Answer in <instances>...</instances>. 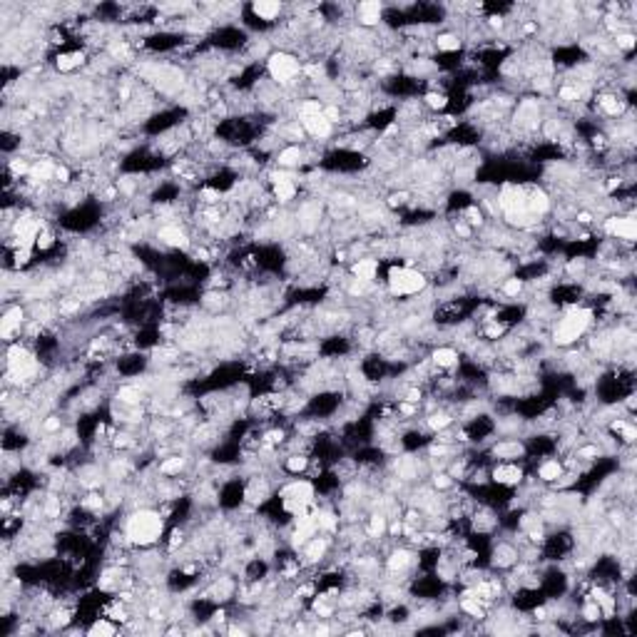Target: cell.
<instances>
[{
  "mask_svg": "<svg viewBox=\"0 0 637 637\" xmlns=\"http://www.w3.org/2000/svg\"><path fill=\"white\" fill-rule=\"evenodd\" d=\"M316 530H319V525H316V515L296 513V530H294V543H296V545L306 543V540H309Z\"/></svg>",
  "mask_w": 637,
  "mask_h": 637,
  "instance_id": "cell-9",
  "label": "cell"
},
{
  "mask_svg": "<svg viewBox=\"0 0 637 637\" xmlns=\"http://www.w3.org/2000/svg\"><path fill=\"white\" fill-rule=\"evenodd\" d=\"M55 169H58V167H53V164L43 162V164H38V167L33 169V179H48L50 174H55Z\"/></svg>",
  "mask_w": 637,
  "mask_h": 637,
  "instance_id": "cell-29",
  "label": "cell"
},
{
  "mask_svg": "<svg viewBox=\"0 0 637 637\" xmlns=\"http://www.w3.org/2000/svg\"><path fill=\"white\" fill-rule=\"evenodd\" d=\"M324 550H326V543H324V540H314V543L309 545L306 558H309V560H319V558L324 555Z\"/></svg>",
  "mask_w": 637,
  "mask_h": 637,
  "instance_id": "cell-32",
  "label": "cell"
},
{
  "mask_svg": "<svg viewBox=\"0 0 637 637\" xmlns=\"http://www.w3.org/2000/svg\"><path fill=\"white\" fill-rule=\"evenodd\" d=\"M448 423H451V418H448L446 413H433V416L428 418V426H431L433 431H441V428H446Z\"/></svg>",
  "mask_w": 637,
  "mask_h": 637,
  "instance_id": "cell-33",
  "label": "cell"
},
{
  "mask_svg": "<svg viewBox=\"0 0 637 637\" xmlns=\"http://www.w3.org/2000/svg\"><path fill=\"white\" fill-rule=\"evenodd\" d=\"M560 473H563V466L558 463V461H545L543 466H540V471H538V476L543 478V481H558L560 478Z\"/></svg>",
  "mask_w": 637,
  "mask_h": 637,
  "instance_id": "cell-20",
  "label": "cell"
},
{
  "mask_svg": "<svg viewBox=\"0 0 637 637\" xmlns=\"http://www.w3.org/2000/svg\"><path fill=\"white\" fill-rule=\"evenodd\" d=\"M513 550L510 548H500V550H496V563H500V565H510L513 563Z\"/></svg>",
  "mask_w": 637,
  "mask_h": 637,
  "instance_id": "cell-36",
  "label": "cell"
},
{
  "mask_svg": "<svg viewBox=\"0 0 637 637\" xmlns=\"http://www.w3.org/2000/svg\"><path fill=\"white\" fill-rule=\"evenodd\" d=\"M605 229L612 237H620V239H627V242H632L637 237V224L632 217H612V219H607Z\"/></svg>",
  "mask_w": 637,
  "mask_h": 637,
  "instance_id": "cell-8",
  "label": "cell"
},
{
  "mask_svg": "<svg viewBox=\"0 0 637 637\" xmlns=\"http://www.w3.org/2000/svg\"><path fill=\"white\" fill-rule=\"evenodd\" d=\"M182 466H184V461H182V458H169V461H164V463L159 466V471H162L164 476H174V473H179V471H182Z\"/></svg>",
  "mask_w": 637,
  "mask_h": 637,
  "instance_id": "cell-28",
  "label": "cell"
},
{
  "mask_svg": "<svg viewBox=\"0 0 637 637\" xmlns=\"http://www.w3.org/2000/svg\"><path fill=\"white\" fill-rule=\"evenodd\" d=\"M436 45H438V50H446V53H451V50H458V48H461V40H458L456 35L446 33V35H438Z\"/></svg>",
  "mask_w": 637,
  "mask_h": 637,
  "instance_id": "cell-22",
  "label": "cell"
},
{
  "mask_svg": "<svg viewBox=\"0 0 637 637\" xmlns=\"http://www.w3.org/2000/svg\"><path fill=\"white\" fill-rule=\"evenodd\" d=\"M162 518L159 513H152V510H140L130 518L127 523V538L137 545H152L154 540H159L162 535Z\"/></svg>",
  "mask_w": 637,
  "mask_h": 637,
  "instance_id": "cell-1",
  "label": "cell"
},
{
  "mask_svg": "<svg viewBox=\"0 0 637 637\" xmlns=\"http://www.w3.org/2000/svg\"><path fill=\"white\" fill-rule=\"evenodd\" d=\"M433 361H436L438 366L448 368V366H453V363L458 361V354H456L453 349H438V351L433 354Z\"/></svg>",
  "mask_w": 637,
  "mask_h": 637,
  "instance_id": "cell-21",
  "label": "cell"
},
{
  "mask_svg": "<svg viewBox=\"0 0 637 637\" xmlns=\"http://www.w3.org/2000/svg\"><path fill=\"white\" fill-rule=\"evenodd\" d=\"M20 321H23V311L15 306V309H10L5 316H3V324H0V334H3V339H10L18 329H20Z\"/></svg>",
  "mask_w": 637,
  "mask_h": 637,
  "instance_id": "cell-13",
  "label": "cell"
},
{
  "mask_svg": "<svg viewBox=\"0 0 637 637\" xmlns=\"http://www.w3.org/2000/svg\"><path fill=\"white\" fill-rule=\"evenodd\" d=\"M269 72H272L274 80L289 82L291 77L299 75V63H296V58H291L286 53H277V55L269 58Z\"/></svg>",
  "mask_w": 637,
  "mask_h": 637,
  "instance_id": "cell-5",
  "label": "cell"
},
{
  "mask_svg": "<svg viewBox=\"0 0 637 637\" xmlns=\"http://www.w3.org/2000/svg\"><path fill=\"white\" fill-rule=\"evenodd\" d=\"M620 433H622V438H625V441H635V436H637V431L632 428V426H627V423L622 426V431H620Z\"/></svg>",
  "mask_w": 637,
  "mask_h": 637,
  "instance_id": "cell-44",
  "label": "cell"
},
{
  "mask_svg": "<svg viewBox=\"0 0 637 637\" xmlns=\"http://www.w3.org/2000/svg\"><path fill=\"white\" fill-rule=\"evenodd\" d=\"M600 107H602L607 115H620V112H622V102H620L617 97H612V95L600 97Z\"/></svg>",
  "mask_w": 637,
  "mask_h": 637,
  "instance_id": "cell-23",
  "label": "cell"
},
{
  "mask_svg": "<svg viewBox=\"0 0 637 637\" xmlns=\"http://www.w3.org/2000/svg\"><path fill=\"white\" fill-rule=\"evenodd\" d=\"M282 498H284V505H286L289 510L301 513L304 505H309V503L314 500V486L306 483V481H296V483H291V486L284 488Z\"/></svg>",
  "mask_w": 637,
  "mask_h": 637,
  "instance_id": "cell-4",
  "label": "cell"
},
{
  "mask_svg": "<svg viewBox=\"0 0 637 637\" xmlns=\"http://www.w3.org/2000/svg\"><path fill=\"white\" fill-rule=\"evenodd\" d=\"M45 428H48V431H58V428H60V421H58V418H50V421H45Z\"/></svg>",
  "mask_w": 637,
  "mask_h": 637,
  "instance_id": "cell-52",
  "label": "cell"
},
{
  "mask_svg": "<svg viewBox=\"0 0 637 637\" xmlns=\"http://www.w3.org/2000/svg\"><path fill=\"white\" fill-rule=\"evenodd\" d=\"M585 617H587V620H597V617H600V605H597V602H590V605L585 607Z\"/></svg>",
  "mask_w": 637,
  "mask_h": 637,
  "instance_id": "cell-42",
  "label": "cell"
},
{
  "mask_svg": "<svg viewBox=\"0 0 637 637\" xmlns=\"http://www.w3.org/2000/svg\"><path fill=\"white\" fill-rule=\"evenodd\" d=\"M493 453H496L498 458H518V456L523 453V446H520L518 441H505V443H498L496 448H493Z\"/></svg>",
  "mask_w": 637,
  "mask_h": 637,
  "instance_id": "cell-18",
  "label": "cell"
},
{
  "mask_svg": "<svg viewBox=\"0 0 637 637\" xmlns=\"http://www.w3.org/2000/svg\"><path fill=\"white\" fill-rule=\"evenodd\" d=\"M398 411H401V413H403V416H411V413H413V411H416V406H413V403H411V401H408V403H401V406H398Z\"/></svg>",
  "mask_w": 637,
  "mask_h": 637,
  "instance_id": "cell-47",
  "label": "cell"
},
{
  "mask_svg": "<svg viewBox=\"0 0 637 637\" xmlns=\"http://www.w3.org/2000/svg\"><path fill=\"white\" fill-rule=\"evenodd\" d=\"M520 478H523V471L515 463H503L493 471V481L500 486H515V483H520Z\"/></svg>",
  "mask_w": 637,
  "mask_h": 637,
  "instance_id": "cell-11",
  "label": "cell"
},
{
  "mask_svg": "<svg viewBox=\"0 0 637 637\" xmlns=\"http://www.w3.org/2000/svg\"><path fill=\"white\" fill-rule=\"evenodd\" d=\"M617 48H622V50H632V48H635V35H630V33H620V35H617Z\"/></svg>",
  "mask_w": 637,
  "mask_h": 637,
  "instance_id": "cell-34",
  "label": "cell"
},
{
  "mask_svg": "<svg viewBox=\"0 0 637 637\" xmlns=\"http://www.w3.org/2000/svg\"><path fill=\"white\" fill-rule=\"evenodd\" d=\"M381 10L383 8H381L378 0H366V3L358 5V18H361L363 25H376L378 18H381Z\"/></svg>",
  "mask_w": 637,
  "mask_h": 637,
  "instance_id": "cell-12",
  "label": "cell"
},
{
  "mask_svg": "<svg viewBox=\"0 0 637 637\" xmlns=\"http://www.w3.org/2000/svg\"><path fill=\"white\" fill-rule=\"evenodd\" d=\"M8 363H10V371H13L18 378H23V376H28V373L35 371V358H33V354H28V351L20 349V346L10 349Z\"/></svg>",
  "mask_w": 637,
  "mask_h": 637,
  "instance_id": "cell-6",
  "label": "cell"
},
{
  "mask_svg": "<svg viewBox=\"0 0 637 637\" xmlns=\"http://www.w3.org/2000/svg\"><path fill=\"white\" fill-rule=\"evenodd\" d=\"M426 102H428V107H433V110H443V107L448 105L446 95H438V92H431V95H426Z\"/></svg>",
  "mask_w": 637,
  "mask_h": 637,
  "instance_id": "cell-31",
  "label": "cell"
},
{
  "mask_svg": "<svg viewBox=\"0 0 637 637\" xmlns=\"http://www.w3.org/2000/svg\"><path fill=\"white\" fill-rule=\"evenodd\" d=\"M548 207H550V202H548V197H545L543 192H533V194L525 199V209H530L533 214H545Z\"/></svg>",
  "mask_w": 637,
  "mask_h": 637,
  "instance_id": "cell-17",
  "label": "cell"
},
{
  "mask_svg": "<svg viewBox=\"0 0 637 637\" xmlns=\"http://www.w3.org/2000/svg\"><path fill=\"white\" fill-rule=\"evenodd\" d=\"M204 197H207V202H217V199H219V194H217L214 189H207V192H204Z\"/></svg>",
  "mask_w": 637,
  "mask_h": 637,
  "instance_id": "cell-53",
  "label": "cell"
},
{
  "mask_svg": "<svg viewBox=\"0 0 637 637\" xmlns=\"http://www.w3.org/2000/svg\"><path fill=\"white\" fill-rule=\"evenodd\" d=\"M55 177H58L60 182H68V169H65V167H58V169H55Z\"/></svg>",
  "mask_w": 637,
  "mask_h": 637,
  "instance_id": "cell-51",
  "label": "cell"
},
{
  "mask_svg": "<svg viewBox=\"0 0 637 637\" xmlns=\"http://www.w3.org/2000/svg\"><path fill=\"white\" fill-rule=\"evenodd\" d=\"M274 194H277L279 202H289V199L296 194V187H294V182H291L289 177L279 174V177L274 179Z\"/></svg>",
  "mask_w": 637,
  "mask_h": 637,
  "instance_id": "cell-15",
  "label": "cell"
},
{
  "mask_svg": "<svg viewBox=\"0 0 637 637\" xmlns=\"http://www.w3.org/2000/svg\"><path fill=\"white\" fill-rule=\"evenodd\" d=\"M159 239L164 242V244H169V247H187L189 242H187V237L179 232V229H174V227H164L162 232H159Z\"/></svg>",
  "mask_w": 637,
  "mask_h": 637,
  "instance_id": "cell-16",
  "label": "cell"
},
{
  "mask_svg": "<svg viewBox=\"0 0 637 637\" xmlns=\"http://www.w3.org/2000/svg\"><path fill=\"white\" fill-rule=\"evenodd\" d=\"M590 319H592V314H590L587 309H572V311H567L565 316L560 319L558 329H555V341H558V344H572V341H577V339L585 334V329L590 326Z\"/></svg>",
  "mask_w": 637,
  "mask_h": 637,
  "instance_id": "cell-2",
  "label": "cell"
},
{
  "mask_svg": "<svg viewBox=\"0 0 637 637\" xmlns=\"http://www.w3.org/2000/svg\"><path fill=\"white\" fill-rule=\"evenodd\" d=\"M458 234H463V237H466V234H468V227H466V224H458Z\"/></svg>",
  "mask_w": 637,
  "mask_h": 637,
  "instance_id": "cell-55",
  "label": "cell"
},
{
  "mask_svg": "<svg viewBox=\"0 0 637 637\" xmlns=\"http://www.w3.org/2000/svg\"><path fill=\"white\" fill-rule=\"evenodd\" d=\"M316 515V525L319 528H324V530H334L336 528V518L329 513V510H319V513H314Z\"/></svg>",
  "mask_w": 637,
  "mask_h": 637,
  "instance_id": "cell-27",
  "label": "cell"
},
{
  "mask_svg": "<svg viewBox=\"0 0 637 637\" xmlns=\"http://www.w3.org/2000/svg\"><path fill=\"white\" fill-rule=\"evenodd\" d=\"M520 289H523V282H520V279H508V282H505V286H503V291H505L508 296H515Z\"/></svg>",
  "mask_w": 637,
  "mask_h": 637,
  "instance_id": "cell-37",
  "label": "cell"
},
{
  "mask_svg": "<svg viewBox=\"0 0 637 637\" xmlns=\"http://www.w3.org/2000/svg\"><path fill=\"white\" fill-rule=\"evenodd\" d=\"M15 237H18V247H30L40 237V224L33 217H20L15 222Z\"/></svg>",
  "mask_w": 637,
  "mask_h": 637,
  "instance_id": "cell-7",
  "label": "cell"
},
{
  "mask_svg": "<svg viewBox=\"0 0 637 637\" xmlns=\"http://www.w3.org/2000/svg\"><path fill=\"white\" fill-rule=\"evenodd\" d=\"M560 97H563V100H575L577 92H575L572 87H563V90H560Z\"/></svg>",
  "mask_w": 637,
  "mask_h": 637,
  "instance_id": "cell-48",
  "label": "cell"
},
{
  "mask_svg": "<svg viewBox=\"0 0 637 637\" xmlns=\"http://www.w3.org/2000/svg\"><path fill=\"white\" fill-rule=\"evenodd\" d=\"M30 262V247H18L15 249V264H28Z\"/></svg>",
  "mask_w": 637,
  "mask_h": 637,
  "instance_id": "cell-38",
  "label": "cell"
},
{
  "mask_svg": "<svg viewBox=\"0 0 637 637\" xmlns=\"http://www.w3.org/2000/svg\"><path fill=\"white\" fill-rule=\"evenodd\" d=\"M299 159H301L299 147H289V149H284L282 154H279V164H282V167H291V164H296Z\"/></svg>",
  "mask_w": 637,
  "mask_h": 637,
  "instance_id": "cell-25",
  "label": "cell"
},
{
  "mask_svg": "<svg viewBox=\"0 0 637 637\" xmlns=\"http://www.w3.org/2000/svg\"><path fill=\"white\" fill-rule=\"evenodd\" d=\"M388 286L396 296H406V294H416L426 286L423 274L408 269V267H401V269H393L388 274Z\"/></svg>",
  "mask_w": 637,
  "mask_h": 637,
  "instance_id": "cell-3",
  "label": "cell"
},
{
  "mask_svg": "<svg viewBox=\"0 0 637 637\" xmlns=\"http://www.w3.org/2000/svg\"><path fill=\"white\" fill-rule=\"evenodd\" d=\"M10 169H13L15 174H25V172H28V164H25V162H20V159H15V162L10 164Z\"/></svg>",
  "mask_w": 637,
  "mask_h": 637,
  "instance_id": "cell-45",
  "label": "cell"
},
{
  "mask_svg": "<svg viewBox=\"0 0 637 637\" xmlns=\"http://www.w3.org/2000/svg\"><path fill=\"white\" fill-rule=\"evenodd\" d=\"M82 63V55L80 53H70V55H60L58 58V68L60 70H72V68H77Z\"/></svg>",
  "mask_w": 637,
  "mask_h": 637,
  "instance_id": "cell-26",
  "label": "cell"
},
{
  "mask_svg": "<svg viewBox=\"0 0 637 637\" xmlns=\"http://www.w3.org/2000/svg\"><path fill=\"white\" fill-rule=\"evenodd\" d=\"M306 458L304 456H291L289 461H286V471H291V473H301L304 468H306Z\"/></svg>",
  "mask_w": 637,
  "mask_h": 637,
  "instance_id": "cell-30",
  "label": "cell"
},
{
  "mask_svg": "<svg viewBox=\"0 0 637 637\" xmlns=\"http://www.w3.org/2000/svg\"><path fill=\"white\" fill-rule=\"evenodd\" d=\"M252 10H254L262 20H274V18L279 15L282 5H279V3H274V0H257V3L252 5Z\"/></svg>",
  "mask_w": 637,
  "mask_h": 637,
  "instance_id": "cell-14",
  "label": "cell"
},
{
  "mask_svg": "<svg viewBox=\"0 0 637 637\" xmlns=\"http://www.w3.org/2000/svg\"><path fill=\"white\" fill-rule=\"evenodd\" d=\"M55 622H58V625H65V622H68V612H60V615H55Z\"/></svg>",
  "mask_w": 637,
  "mask_h": 637,
  "instance_id": "cell-54",
  "label": "cell"
},
{
  "mask_svg": "<svg viewBox=\"0 0 637 637\" xmlns=\"http://www.w3.org/2000/svg\"><path fill=\"white\" fill-rule=\"evenodd\" d=\"M376 269H378V264H376L373 259H361V262L354 267V274L358 277V279L368 282V279H373V277H376Z\"/></svg>",
  "mask_w": 637,
  "mask_h": 637,
  "instance_id": "cell-19",
  "label": "cell"
},
{
  "mask_svg": "<svg viewBox=\"0 0 637 637\" xmlns=\"http://www.w3.org/2000/svg\"><path fill=\"white\" fill-rule=\"evenodd\" d=\"M408 563H411V553H406V550H396V553L388 558V567H391V570H403Z\"/></svg>",
  "mask_w": 637,
  "mask_h": 637,
  "instance_id": "cell-24",
  "label": "cell"
},
{
  "mask_svg": "<svg viewBox=\"0 0 637 637\" xmlns=\"http://www.w3.org/2000/svg\"><path fill=\"white\" fill-rule=\"evenodd\" d=\"M112 632H115V627L110 622H95L90 627V635H112Z\"/></svg>",
  "mask_w": 637,
  "mask_h": 637,
  "instance_id": "cell-35",
  "label": "cell"
},
{
  "mask_svg": "<svg viewBox=\"0 0 637 637\" xmlns=\"http://www.w3.org/2000/svg\"><path fill=\"white\" fill-rule=\"evenodd\" d=\"M301 120H304V127H306V132H309V135H314V137H326V135L331 132V120H329L324 112H316V115H304Z\"/></svg>",
  "mask_w": 637,
  "mask_h": 637,
  "instance_id": "cell-10",
  "label": "cell"
},
{
  "mask_svg": "<svg viewBox=\"0 0 637 637\" xmlns=\"http://www.w3.org/2000/svg\"><path fill=\"white\" fill-rule=\"evenodd\" d=\"M120 398L127 401V403H137V401H140V393H137L135 388H122V391H120Z\"/></svg>",
  "mask_w": 637,
  "mask_h": 637,
  "instance_id": "cell-39",
  "label": "cell"
},
{
  "mask_svg": "<svg viewBox=\"0 0 637 637\" xmlns=\"http://www.w3.org/2000/svg\"><path fill=\"white\" fill-rule=\"evenodd\" d=\"M577 456H580V458H592V456H597V448H595V446H585V448H580Z\"/></svg>",
  "mask_w": 637,
  "mask_h": 637,
  "instance_id": "cell-46",
  "label": "cell"
},
{
  "mask_svg": "<svg viewBox=\"0 0 637 637\" xmlns=\"http://www.w3.org/2000/svg\"><path fill=\"white\" fill-rule=\"evenodd\" d=\"M436 486H438V488H448V486H451V478H448V476H436Z\"/></svg>",
  "mask_w": 637,
  "mask_h": 637,
  "instance_id": "cell-49",
  "label": "cell"
},
{
  "mask_svg": "<svg viewBox=\"0 0 637 637\" xmlns=\"http://www.w3.org/2000/svg\"><path fill=\"white\" fill-rule=\"evenodd\" d=\"M468 222H471V224H478V222H481V212H478V209H468Z\"/></svg>",
  "mask_w": 637,
  "mask_h": 637,
  "instance_id": "cell-50",
  "label": "cell"
},
{
  "mask_svg": "<svg viewBox=\"0 0 637 637\" xmlns=\"http://www.w3.org/2000/svg\"><path fill=\"white\" fill-rule=\"evenodd\" d=\"M40 249H50L53 247V234H48V232H43L40 237H38V242H35Z\"/></svg>",
  "mask_w": 637,
  "mask_h": 637,
  "instance_id": "cell-41",
  "label": "cell"
},
{
  "mask_svg": "<svg viewBox=\"0 0 637 637\" xmlns=\"http://www.w3.org/2000/svg\"><path fill=\"white\" fill-rule=\"evenodd\" d=\"M383 530H386V523H383L381 515H376V518L371 520V535H381Z\"/></svg>",
  "mask_w": 637,
  "mask_h": 637,
  "instance_id": "cell-40",
  "label": "cell"
},
{
  "mask_svg": "<svg viewBox=\"0 0 637 637\" xmlns=\"http://www.w3.org/2000/svg\"><path fill=\"white\" fill-rule=\"evenodd\" d=\"M503 331H505V326H503V324H491V326L486 329V334H488L491 339H498V336H503Z\"/></svg>",
  "mask_w": 637,
  "mask_h": 637,
  "instance_id": "cell-43",
  "label": "cell"
}]
</instances>
